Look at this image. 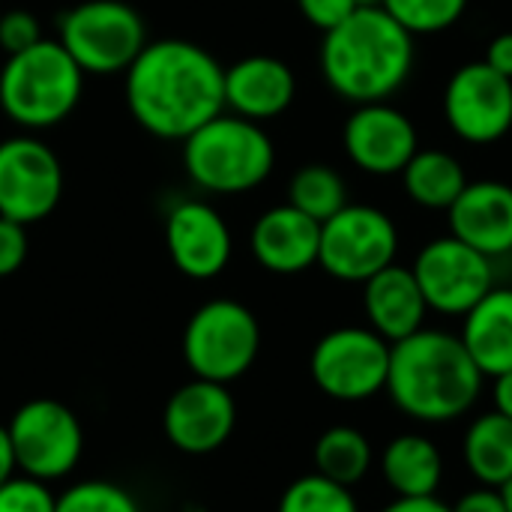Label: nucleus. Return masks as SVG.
<instances>
[{"label": "nucleus", "mask_w": 512, "mask_h": 512, "mask_svg": "<svg viewBox=\"0 0 512 512\" xmlns=\"http://www.w3.org/2000/svg\"><path fill=\"white\" fill-rule=\"evenodd\" d=\"M84 87V72L57 39L9 54L0 69V108L21 129H51L63 123Z\"/></svg>", "instance_id": "39448f33"}, {"label": "nucleus", "mask_w": 512, "mask_h": 512, "mask_svg": "<svg viewBox=\"0 0 512 512\" xmlns=\"http://www.w3.org/2000/svg\"><path fill=\"white\" fill-rule=\"evenodd\" d=\"M381 6L411 36L444 33L468 12V0H381Z\"/></svg>", "instance_id": "cd10ccee"}, {"label": "nucleus", "mask_w": 512, "mask_h": 512, "mask_svg": "<svg viewBox=\"0 0 512 512\" xmlns=\"http://www.w3.org/2000/svg\"><path fill=\"white\" fill-rule=\"evenodd\" d=\"M276 512H360V507L348 486L321 474H306L285 489Z\"/></svg>", "instance_id": "bb28decb"}, {"label": "nucleus", "mask_w": 512, "mask_h": 512, "mask_svg": "<svg viewBox=\"0 0 512 512\" xmlns=\"http://www.w3.org/2000/svg\"><path fill=\"white\" fill-rule=\"evenodd\" d=\"M399 228L369 204H345L336 216L321 222L318 267L339 282L363 285L384 267L396 264Z\"/></svg>", "instance_id": "6e6552de"}, {"label": "nucleus", "mask_w": 512, "mask_h": 512, "mask_svg": "<svg viewBox=\"0 0 512 512\" xmlns=\"http://www.w3.org/2000/svg\"><path fill=\"white\" fill-rule=\"evenodd\" d=\"M276 165V150L261 123L219 114L183 141L189 180L216 195H243L261 186Z\"/></svg>", "instance_id": "20e7f679"}, {"label": "nucleus", "mask_w": 512, "mask_h": 512, "mask_svg": "<svg viewBox=\"0 0 512 512\" xmlns=\"http://www.w3.org/2000/svg\"><path fill=\"white\" fill-rule=\"evenodd\" d=\"M468 471L480 486L501 489L512 480V420L498 411L477 417L462 441Z\"/></svg>", "instance_id": "5701e85b"}, {"label": "nucleus", "mask_w": 512, "mask_h": 512, "mask_svg": "<svg viewBox=\"0 0 512 512\" xmlns=\"http://www.w3.org/2000/svg\"><path fill=\"white\" fill-rule=\"evenodd\" d=\"M15 450V462L24 477L51 483L66 474L81 459L84 432L72 408L57 399H30L24 402L12 423L6 426Z\"/></svg>", "instance_id": "9d476101"}, {"label": "nucleus", "mask_w": 512, "mask_h": 512, "mask_svg": "<svg viewBox=\"0 0 512 512\" xmlns=\"http://www.w3.org/2000/svg\"><path fill=\"white\" fill-rule=\"evenodd\" d=\"M54 512H141V507L123 486L105 480H87L66 489L57 498Z\"/></svg>", "instance_id": "c85d7f7f"}, {"label": "nucleus", "mask_w": 512, "mask_h": 512, "mask_svg": "<svg viewBox=\"0 0 512 512\" xmlns=\"http://www.w3.org/2000/svg\"><path fill=\"white\" fill-rule=\"evenodd\" d=\"M165 246L189 279H213L231 261V231L207 201H180L165 219Z\"/></svg>", "instance_id": "dca6fc26"}, {"label": "nucleus", "mask_w": 512, "mask_h": 512, "mask_svg": "<svg viewBox=\"0 0 512 512\" xmlns=\"http://www.w3.org/2000/svg\"><path fill=\"white\" fill-rule=\"evenodd\" d=\"M381 512H453L444 501H438V495L432 498H396L393 504H387Z\"/></svg>", "instance_id": "c9c22d12"}, {"label": "nucleus", "mask_w": 512, "mask_h": 512, "mask_svg": "<svg viewBox=\"0 0 512 512\" xmlns=\"http://www.w3.org/2000/svg\"><path fill=\"white\" fill-rule=\"evenodd\" d=\"M297 78L291 66L270 54H249L225 69V108L246 120H273L291 108Z\"/></svg>", "instance_id": "6ab92c4d"}, {"label": "nucleus", "mask_w": 512, "mask_h": 512, "mask_svg": "<svg viewBox=\"0 0 512 512\" xmlns=\"http://www.w3.org/2000/svg\"><path fill=\"white\" fill-rule=\"evenodd\" d=\"M363 312L369 327L396 345L426 327L429 306L414 279V270L390 264L363 282Z\"/></svg>", "instance_id": "aec40b11"}, {"label": "nucleus", "mask_w": 512, "mask_h": 512, "mask_svg": "<svg viewBox=\"0 0 512 512\" xmlns=\"http://www.w3.org/2000/svg\"><path fill=\"white\" fill-rule=\"evenodd\" d=\"M471 360L486 378L512 369V288H492L468 315L459 333Z\"/></svg>", "instance_id": "412c9836"}, {"label": "nucleus", "mask_w": 512, "mask_h": 512, "mask_svg": "<svg viewBox=\"0 0 512 512\" xmlns=\"http://www.w3.org/2000/svg\"><path fill=\"white\" fill-rule=\"evenodd\" d=\"M57 42L84 75H117L147 45V24L126 0H84L60 18Z\"/></svg>", "instance_id": "423d86ee"}, {"label": "nucleus", "mask_w": 512, "mask_h": 512, "mask_svg": "<svg viewBox=\"0 0 512 512\" xmlns=\"http://www.w3.org/2000/svg\"><path fill=\"white\" fill-rule=\"evenodd\" d=\"M288 204L312 216L315 222H327L345 204H351L348 183L333 165H324V162L303 165L288 183Z\"/></svg>", "instance_id": "a878e982"}, {"label": "nucleus", "mask_w": 512, "mask_h": 512, "mask_svg": "<svg viewBox=\"0 0 512 512\" xmlns=\"http://www.w3.org/2000/svg\"><path fill=\"white\" fill-rule=\"evenodd\" d=\"M411 69L414 36L384 6H357L324 33L321 75L345 102H387L405 87Z\"/></svg>", "instance_id": "f03ea898"}, {"label": "nucleus", "mask_w": 512, "mask_h": 512, "mask_svg": "<svg viewBox=\"0 0 512 512\" xmlns=\"http://www.w3.org/2000/svg\"><path fill=\"white\" fill-rule=\"evenodd\" d=\"M453 512H510L507 510V501L501 495V489H492V486H480L468 495H462L453 507Z\"/></svg>", "instance_id": "72a5a7b5"}, {"label": "nucleus", "mask_w": 512, "mask_h": 512, "mask_svg": "<svg viewBox=\"0 0 512 512\" xmlns=\"http://www.w3.org/2000/svg\"><path fill=\"white\" fill-rule=\"evenodd\" d=\"M357 6H381V0H357Z\"/></svg>", "instance_id": "ea45409f"}, {"label": "nucleus", "mask_w": 512, "mask_h": 512, "mask_svg": "<svg viewBox=\"0 0 512 512\" xmlns=\"http://www.w3.org/2000/svg\"><path fill=\"white\" fill-rule=\"evenodd\" d=\"M348 159L372 177H396L420 150L417 126L390 102H366L351 111L342 129Z\"/></svg>", "instance_id": "4468645a"}, {"label": "nucleus", "mask_w": 512, "mask_h": 512, "mask_svg": "<svg viewBox=\"0 0 512 512\" xmlns=\"http://www.w3.org/2000/svg\"><path fill=\"white\" fill-rule=\"evenodd\" d=\"M381 474L396 498H432L444 480V456L426 435L408 432L384 447Z\"/></svg>", "instance_id": "4be33fe9"}, {"label": "nucleus", "mask_w": 512, "mask_h": 512, "mask_svg": "<svg viewBox=\"0 0 512 512\" xmlns=\"http://www.w3.org/2000/svg\"><path fill=\"white\" fill-rule=\"evenodd\" d=\"M63 195V168L57 153L33 138L0 141V216L33 225L54 213Z\"/></svg>", "instance_id": "f8f14e48"}, {"label": "nucleus", "mask_w": 512, "mask_h": 512, "mask_svg": "<svg viewBox=\"0 0 512 512\" xmlns=\"http://www.w3.org/2000/svg\"><path fill=\"white\" fill-rule=\"evenodd\" d=\"M444 117L468 144H495L512 129V78L486 60L459 66L444 90Z\"/></svg>", "instance_id": "ddd939ff"}, {"label": "nucleus", "mask_w": 512, "mask_h": 512, "mask_svg": "<svg viewBox=\"0 0 512 512\" xmlns=\"http://www.w3.org/2000/svg\"><path fill=\"white\" fill-rule=\"evenodd\" d=\"M450 234L486 258L512 252V186L501 180H468L462 195L447 210Z\"/></svg>", "instance_id": "f3484780"}, {"label": "nucleus", "mask_w": 512, "mask_h": 512, "mask_svg": "<svg viewBox=\"0 0 512 512\" xmlns=\"http://www.w3.org/2000/svg\"><path fill=\"white\" fill-rule=\"evenodd\" d=\"M18 462H15V450H12V438H9V429L0 426V486L6 480H12Z\"/></svg>", "instance_id": "4c0bfd02"}, {"label": "nucleus", "mask_w": 512, "mask_h": 512, "mask_svg": "<svg viewBox=\"0 0 512 512\" xmlns=\"http://www.w3.org/2000/svg\"><path fill=\"white\" fill-rule=\"evenodd\" d=\"M237 405L228 393V384L195 378L183 384L165 405V435L168 441L189 456L216 453L234 432Z\"/></svg>", "instance_id": "2eb2a0df"}, {"label": "nucleus", "mask_w": 512, "mask_h": 512, "mask_svg": "<svg viewBox=\"0 0 512 512\" xmlns=\"http://www.w3.org/2000/svg\"><path fill=\"white\" fill-rule=\"evenodd\" d=\"M126 75L132 120L165 141H186L225 111V66L198 42H147Z\"/></svg>", "instance_id": "f257e3e1"}, {"label": "nucleus", "mask_w": 512, "mask_h": 512, "mask_svg": "<svg viewBox=\"0 0 512 512\" xmlns=\"http://www.w3.org/2000/svg\"><path fill=\"white\" fill-rule=\"evenodd\" d=\"M390 348L372 327H336L312 348V381L336 402H366L387 390Z\"/></svg>", "instance_id": "1a4fd4ad"}, {"label": "nucleus", "mask_w": 512, "mask_h": 512, "mask_svg": "<svg viewBox=\"0 0 512 512\" xmlns=\"http://www.w3.org/2000/svg\"><path fill=\"white\" fill-rule=\"evenodd\" d=\"M501 495H504V501H507V510L512 512V480H510V483H504V486H501Z\"/></svg>", "instance_id": "58836bf2"}, {"label": "nucleus", "mask_w": 512, "mask_h": 512, "mask_svg": "<svg viewBox=\"0 0 512 512\" xmlns=\"http://www.w3.org/2000/svg\"><path fill=\"white\" fill-rule=\"evenodd\" d=\"M57 498L42 480L12 477L0 486V512H54Z\"/></svg>", "instance_id": "c756f323"}, {"label": "nucleus", "mask_w": 512, "mask_h": 512, "mask_svg": "<svg viewBox=\"0 0 512 512\" xmlns=\"http://www.w3.org/2000/svg\"><path fill=\"white\" fill-rule=\"evenodd\" d=\"M483 381L486 375L453 333L423 327L390 348L387 396L411 420L453 423L465 417L477 405Z\"/></svg>", "instance_id": "7ed1b4c3"}, {"label": "nucleus", "mask_w": 512, "mask_h": 512, "mask_svg": "<svg viewBox=\"0 0 512 512\" xmlns=\"http://www.w3.org/2000/svg\"><path fill=\"white\" fill-rule=\"evenodd\" d=\"M0 15H3V12H0Z\"/></svg>", "instance_id": "a19ab883"}, {"label": "nucleus", "mask_w": 512, "mask_h": 512, "mask_svg": "<svg viewBox=\"0 0 512 512\" xmlns=\"http://www.w3.org/2000/svg\"><path fill=\"white\" fill-rule=\"evenodd\" d=\"M411 270L429 312L441 315L465 318L495 288V261L453 234L429 240Z\"/></svg>", "instance_id": "9b49d317"}, {"label": "nucleus", "mask_w": 512, "mask_h": 512, "mask_svg": "<svg viewBox=\"0 0 512 512\" xmlns=\"http://www.w3.org/2000/svg\"><path fill=\"white\" fill-rule=\"evenodd\" d=\"M249 246L264 270L294 276L318 264L321 222L285 201L258 216V222L252 225Z\"/></svg>", "instance_id": "a211bd4d"}, {"label": "nucleus", "mask_w": 512, "mask_h": 512, "mask_svg": "<svg viewBox=\"0 0 512 512\" xmlns=\"http://www.w3.org/2000/svg\"><path fill=\"white\" fill-rule=\"evenodd\" d=\"M312 459H315V474L351 489L372 468V444L354 426H333L315 441Z\"/></svg>", "instance_id": "393cba45"}, {"label": "nucleus", "mask_w": 512, "mask_h": 512, "mask_svg": "<svg viewBox=\"0 0 512 512\" xmlns=\"http://www.w3.org/2000/svg\"><path fill=\"white\" fill-rule=\"evenodd\" d=\"M42 27H39V18L33 12H24V9H12V12H3L0 15V51L9 57V54H18L24 48H33L36 42H42Z\"/></svg>", "instance_id": "7c9ffc66"}, {"label": "nucleus", "mask_w": 512, "mask_h": 512, "mask_svg": "<svg viewBox=\"0 0 512 512\" xmlns=\"http://www.w3.org/2000/svg\"><path fill=\"white\" fill-rule=\"evenodd\" d=\"M27 258V225L0 216V279L21 270Z\"/></svg>", "instance_id": "2f4dec72"}, {"label": "nucleus", "mask_w": 512, "mask_h": 512, "mask_svg": "<svg viewBox=\"0 0 512 512\" xmlns=\"http://www.w3.org/2000/svg\"><path fill=\"white\" fill-rule=\"evenodd\" d=\"M297 6L312 27L327 33L357 9V0H297Z\"/></svg>", "instance_id": "473e14b6"}, {"label": "nucleus", "mask_w": 512, "mask_h": 512, "mask_svg": "<svg viewBox=\"0 0 512 512\" xmlns=\"http://www.w3.org/2000/svg\"><path fill=\"white\" fill-rule=\"evenodd\" d=\"M492 399H495V411L512 420V369L492 378Z\"/></svg>", "instance_id": "e433bc0d"}, {"label": "nucleus", "mask_w": 512, "mask_h": 512, "mask_svg": "<svg viewBox=\"0 0 512 512\" xmlns=\"http://www.w3.org/2000/svg\"><path fill=\"white\" fill-rule=\"evenodd\" d=\"M402 186L414 204L426 210H450L468 186V174L453 153L420 147L402 171Z\"/></svg>", "instance_id": "b1692460"}, {"label": "nucleus", "mask_w": 512, "mask_h": 512, "mask_svg": "<svg viewBox=\"0 0 512 512\" xmlns=\"http://www.w3.org/2000/svg\"><path fill=\"white\" fill-rule=\"evenodd\" d=\"M495 72L512 78V33H498L489 45H486V57H483Z\"/></svg>", "instance_id": "f704fd0d"}, {"label": "nucleus", "mask_w": 512, "mask_h": 512, "mask_svg": "<svg viewBox=\"0 0 512 512\" xmlns=\"http://www.w3.org/2000/svg\"><path fill=\"white\" fill-rule=\"evenodd\" d=\"M261 348L258 318L237 300L204 303L183 330V360L195 378L231 384L243 378Z\"/></svg>", "instance_id": "0eeeda50"}]
</instances>
